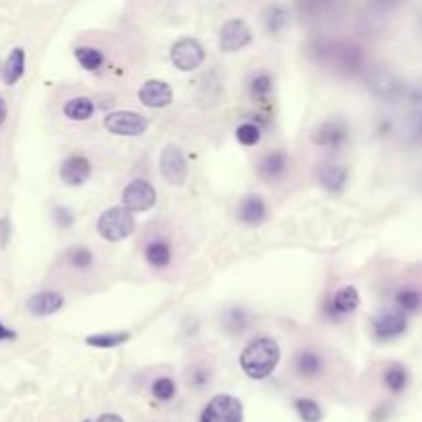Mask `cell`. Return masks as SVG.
I'll list each match as a JSON object with an SVG mask.
<instances>
[{
    "instance_id": "1",
    "label": "cell",
    "mask_w": 422,
    "mask_h": 422,
    "mask_svg": "<svg viewBox=\"0 0 422 422\" xmlns=\"http://www.w3.org/2000/svg\"><path fill=\"white\" fill-rule=\"evenodd\" d=\"M279 361H281V346L274 338H268V336H258L250 340V344L243 348L239 356V365L243 373L256 381L272 375Z\"/></svg>"
},
{
    "instance_id": "2",
    "label": "cell",
    "mask_w": 422,
    "mask_h": 422,
    "mask_svg": "<svg viewBox=\"0 0 422 422\" xmlns=\"http://www.w3.org/2000/svg\"><path fill=\"white\" fill-rule=\"evenodd\" d=\"M132 231H134V214L126 211L124 206L107 209L97 221V233L110 243L128 239Z\"/></svg>"
},
{
    "instance_id": "3",
    "label": "cell",
    "mask_w": 422,
    "mask_h": 422,
    "mask_svg": "<svg viewBox=\"0 0 422 422\" xmlns=\"http://www.w3.org/2000/svg\"><path fill=\"white\" fill-rule=\"evenodd\" d=\"M365 81H367V87L371 89V93L379 99H385V101H396L404 93V81L387 66L369 69Z\"/></svg>"
},
{
    "instance_id": "4",
    "label": "cell",
    "mask_w": 422,
    "mask_h": 422,
    "mask_svg": "<svg viewBox=\"0 0 422 422\" xmlns=\"http://www.w3.org/2000/svg\"><path fill=\"white\" fill-rule=\"evenodd\" d=\"M200 422H243V406L235 396L218 394L202 410Z\"/></svg>"
},
{
    "instance_id": "5",
    "label": "cell",
    "mask_w": 422,
    "mask_h": 422,
    "mask_svg": "<svg viewBox=\"0 0 422 422\" xmlns=\"http://www.w3.org/2000/svg\"><path fill=\"white\" fill-rule=\"evenodd\" d=\"M204 58H206L204 46L194 37H184L171 47V62L182 72L196 71L204 62Z\"/></svg>"
},
{
    "instance_id": "6",
    "label": "cell",
    "mask_w": 422,
    "mask_h": 422,
    "mask_svg": "<svg viewBox=\"0 0 422 422\" xmlns=\"http://www.w3.org/2000/svg\"><path fill=\"white\" fill-rule=\"evenodd\" d=\"M103 126L116 136H142L148 128V119L136 112H112L105 116Z\"/></svg>"
},
{
    "instance_id": "7",
    "label": "cell",
    "mask_w": 422,
    "mask_h": 422,
    "mask_svg": "<svg viewBox=\"0 0 422 422\" xmlns=\"http://www.w3.org/2000/svg\"><path fill=\"white\" fill-rule=\"evenodd\" d=\"M122 202H124V209L130 212L151 211L157 202V192L148 182L134 180L122 192Z\"/></svg>"
},
{
    "instance_id": "8",
    "label": "cell",
    "mask_w": 422,
    "mask_h": 422,
    "mask_svg": "<svg viewBox=\"0 0 422 422\" xmlns=\"http://www.w3.org/2000/svg\"><path fill=\"white\" fill-rule=\"evenodd\" d=\"M161 173L169 184H184L188 177V161L180 146L169 144L161 153Z\"/></svg>"
},
{
    "instance_id": "9",
    "label": "cell",
    "mask_w": 422,
    "mask_h": 422,
    "mask_svg": "<svg viewBox=\"0 0 422 422\" xmlns=\"http://www.w3.org/2000/svg\"><path fill=\"white\" fill-rule=\"evenodd\" d=\"M252 42V29L243 19H231L221 27L218 44L223 52H239Z\"/></svg>"
},
{
    "instance_id": "10",
    "label": "cell",
    "mask_w": 422,
    "mask_h": 422,
    "mask_svg": "<svg viewBox=\"0 0 422 422\" xmlns=\"http://www.w3.org/2000/svg\"><path fill=\"white\" fill-rule=\"evenodd\" d=\"M139 99H141L142 105H146V107L161 110V107H167L173 101V91H171V87L165 81L151 78L141 87Z\"/></svg>"
},
{
    "instance_id": "11",
    "label": "cell",
    "mask_w": 422,
    "mask_h": 422,
    "mask_svg": "<svg viewBox=\"0 0 422 422\" xmlns=\"http://www.w3.org/2000/svg\"><path fill=\"white\" fill-rule=\"evenodd\" d=\"M408 328V317L404 311H383L379 317L373 320V332L381 340L398 338Z\"/></svg>"
},
{
    "instance_id": "12",
    "label": "cell",
    "mask_w": 422,
    "mask_h": 422,
    "mask_svg": "<svg viewBox=\"0 0 422 422\" xmlns=\"http://www.w3.org/2000/svg\"><path fill=\"white\" fill-rule=\"evenodd\" d=\"M348 139V128L342 119H328L317 126L311 134V141L317 146H340Z\"/></svg>"
},
{
    "instance_id": "13",
    "label": "cell",
    "mask_w": 422,
    "mask_h": 422,
    "mask_svg": "<svg viewBox=\"0 0 422 422\" xmlns=\"http://www.w3.org/2000/svg\"><path fill=\"white\" fill-rule=\"evenodd\" d=\"M60 177L66 186H83L91 177V163L83 155H71L60 167Z\"/></svg>"
},
{
    "instance_id": "14",
    "label": "cell",
    "mask_w": 422,
    "mask_h": 422,
    "mask_svg": "<svg viewBox=\"0 0 422 422\" xmlns=\"http://www.w3.org/2000/svg\"><path fill=\"white\" fill-rule=\"evenodd\" d=\"M62 307H64V297L58 291H40V293L31 295L27 301V309L40 317L52 315V313L60 311Z\"/></svg>"
},
{
    "instance_id": "15",
    "label": "cell",
    "mask_w": 422,
    "mask_h": 422,
    "mask_svg": "<svg viewBox=\"0 0 422 422\" xmlns=\"http://www.w3.org/2000/svg\"><path fill=\"white\" fill-rule=\"evenodd\" d=\"M332 56L336 64L346 72L358 71L363 66V52L354 44H342V46L332 47Z\"/></svg>"
},
{
    "instance_id": "16",
    "label": "cell",
    "mask_w": 422,
    "mask_h": 422,
    "mask_svg": "<svg viewBox=\"0 0 422 422\" xmlns=\"http://www.w3.org/2000/svg\"><path fill=\"white\" fill-rule=\"evenodd\" d=\"M239 218L247 225H259L266 218V202L256 194L245 196L239 204Z\"/></svg>"
},
{
    "instance_id": "17",
    "label": "cell",
    "mask_w": 422,
    "mask_h": 422,
    "mask_svg": "<svg viewBox=\"0 0 422 422\" xmlns=\"http://www.w3.org/2000/svg\"><path fill=\"white\" fill-rule=\"evenodd\" d=\"M25 72V49L23 47H15L11 54H8V58H6V62H4V66H2V81L6 83V85H15L21 76H23Z\"/></svg>"
},
{
    "instance_id": "18",
    "label": "cell",
    "mask_w": 422,
    "mask_h": 422,
    "mask_svg": "<svg viewBox=\"0 0 422 422\" xmlns=\"http://www.w3.org/2000/svg\"><path fill=\"white\" fill-rule=\"evenodd\" d=\"M320 182L329 192H342L346 186V169L336 163L324 165L320 169Z\"/></svg>"
},
{
    "instance_id": "19",
    "label": "cell",
    "mask_w": 422,
    "mask_h": 422,
    "mask_svg": "<svg viewBox=\"0 0 422 422\" xmlns=\"http://www.w3.org/2000/svg\"><path fill=\"white\" fill-rule=\"evenodd\" d=\"M295 367H297V373L301 377L313 379V377H317L322 373V369H324V358L315 351H303L299 352Z\"/></svg>"
},
{
    "instance_id": "20",
    "label": "cell",
    "mask_w": 422,
    "mask_h": 422,
    "mask_svg": "<svg viewBox=\"0 0 422 422\" xmlns=\"http://www.w3.org/2000/svg\"><path fill=\"white\" fill-rule=\"evenodd\" d=\"M361 303V297H358V291L354 286H342L336 295H334V301H332V309L340 315H346L352 313Z\"/></svg>"
},
{
    "instance_id": "21",
    "label": "cell",
    "mask_w": 422,
    "mask_h": 422,
    "mask_svg": "<svg viewBox=\"0 0 422 422\" xmlns=\"http://www.w3.org/2000/svg\"><path fill=\"white\" fill-rule=\"evenodd\" d=\"M286 169V157L282 153H268L262 161H259V175L264 180H279Z\"/></svg>"
},
{
    "instance_id": "22",
    "label": "cell",
    "mask_w": 422,
    "mask_h": 422,
    "mask_svg": "<svg viewBox=\"0 0 422 422\" xmlns=\"http://www.w3.org/2000/svg\"><path fill=\"white\" fill-rule=\"evenodd\" d=\"M250 324H252V313L241 307H233L223 313V328L231 334H239V332L247 329Z\"/></svg>"
},
{
    "instance_id": "23",
    "label": "cell",
    "mask_w": 422,
    "mask_h": 422,
    "mask_svg": "<svg viewBox=\"0 0 422 422\" xmlns=\"http://www.w3.org/2000/svg\"><path fill=\"white\" fill-rule=\"evenodd\" d=\"M383 381H385V385L389 387V392L399 394V392H404V389L408 387L410 377H408V371H406L404 365L392 363V365H387V369L383 371Z\"/></svg>"
},
{
    "instance_id": "24",
    "label": "cell",
    "mask_w": 422,
    "mask_h": 422,
    "mask_svg": "<svg viewBox=\"0 0 422 422\" xmlns=\"http://www.w3.org/2000/svg\"><path fill=\"white\" fill-rule=\"evenodd\" d=\"M95 105L91 99L87 97H74L71 99L66 105H64V116L69 119H74V122H85L89 117L93 116Z\"/></svg>"
},
{
    "instance_id": "25",
    "label": "cell",
    "mask_w": 422,
    "mask_h": 422,
    "mask_svg": "<svg viewBox=\"0 0 422 422\" xmlns=\"http://www.w3.org/2000/svg\"><path fill=\"white\" fill-rule=\"evenodd\" d=\"M128 340H130L128 332H103V334L87 336V344L95 346V348H116Z\"/></svg>"
},
{
    "instance_id": "26",
    "label": "cell",
    "mask_w": 422,
    "mask_h": 422,
    "mask_svg": "<svg viewBox=\"0 0 422 422\" xmlns=\"http://www.w3.org/2000/svg\"><path fill=\"white\" fill-rule=\"evenodd\" d=\"M144 256H146V262H148L151 266H155V268H165V266L171 262V250H169V245L163 243V241H153V243L146 245Z\"/></svg>"
},
{
    "instance_id": "27",
    "label": "cell",
    "mask_w": 422,
    "mask_h": 422,
    "mask_svg": "<svg viewBox=\"0 0 422 422\" xmlns=\"http://www.w3.org/2000/svg\"><path fill=\"white\" fill-rule=\"evenodd\" d=\"M74 58L78 60V64L85 69V71H97L101 64H103V54L91 46H81L74 49Z\"/></svg>"
},
{
    "instance_id": "28",
    "label": "cell",
    "mask_w": 422,
    "mask_h": 422,
    "mask_svg": "<svg viewBox=\"0 0 422 422\" xmlns=\"http://www.w3.org/2000/svg\"><path fill=\"white\" fill-rule=\"evenodd\" d=\"M295 408H297V414L301 416L303 422H320L324 418V412L320 408V404L311 398H299L295 399Z\"/></svg>"
},
{
    "instance_id": "29",
    "label": "cell",
    "mask_w": 422,
    "mask_h": 422,
    "mask_svg": "<svg viewBox=\"0 0 422 422\" xmlns=\"http://www.w3.org/2000/svg\"><path fill=\"white\" fill-rule=\"evenodd\" d=\"M270 93H272V78H270V74L268 72H258L252 78V83H250V95L256 101H264V99L270 97Z\"/></svg>"
},
{
    "instance_id": "30",
    "label": "cell",
    "mask_w": 422,
    "mask_h": 422,
    "mask_svg": "<svg viewBox=\"0 0 422 422\" xmlns=\"http://www.w3.org/2000/svg\"><path fill=\"white\" fill-rule=\"evenodd\" d=\"M396 303L404 313H414L422 307V295L414 288H402L396 295Z\"/></svg>"
},
{
    "instance_id": "31",
    "label": "cell",
    "mask_w": 422,
    "mask_h": 422,
    "mask_svg": "<svg viewBox=\"0 0 422 422\" xmlns=\"http://www.w3.org/2000/svg\"><path fill=\"white\" fill-rule=\"evenodd\" d=\"M237 141L241 142L243 146H256L262 139V130H259L258 124L254 122H245L237 128Z\"/></svg>"
},
{
    "instance_id": "32",
    "label": "cell",
    "mask_w": 422,
    "mask_h": 422,
    "mask_svg": "<svg viewBox=\"0 0 422 422\" xmlns=\"http://www.w3.org/2000/svg\"><path fill=\"white\" fill-rule=\"evenodd\" d=\"M66 258H69V264L76 270H89L93 266V252L87 247H72Z\"/></svg>"
},
{
    "instance_id": "33",
    "label": "cell",
    "mask_w": 422,
    "mask_h": 422,
    "mask_svg": "<svg viewBox=\"0 0 422 422\" xmlns=\"http://www.w3.org/2000/svg\"><path fill=\"white\" fill-rule=\"evenodd\" d=\"M404 136L410 142H422V112H414L406 117Z\"/></svg>"
},
{
    "instance_id": "34",
    "label": "cell",
    "mask_w": 422,
    "mask_h": 422,
    "mask_svg": "<svg viewBox=\"0 0 422 422\" xmlns=\"http://www.w3.org/2000/svg\"><path fill=\"white\" fill-rule=\"evenodd\" d=\"M151 392H153V396L157 399L169 402V399H173V396H175V383L169 377H159V379H155Z\"/></svg>"
},
{
    "instance_id": "35",
    "label": "cell",
    "mask_w": 422,
    "mask_h": 422,
    "mask_svg": "<svg viewBox=\"0 0 422 422\" xmlns=\"http://www.w3.org/2000/svg\"><path fill=\"white\" fill-rule=\"evenodd\" d=\"M284 23H286V13H284V8H281V6H272V8L268 11V17H266L268 29H270L272 33H279V31H282Z\"/></svg>"
},
{
    "instance_id": "36",
    "label": "cell",
    "mask_w": 422,
    "mask_h": 422,
    "mask_svg": "<svg viewBox=\"0 0 422 422\" xmlns=\"http://www.w3.org/2000/svg\"><path fill=\"white\" fill-rule=\"evenodd\" d=\"M11 235H13V225H11V216L4 214L0 218V247L6 250L8 243H11Z\"/></svg>"
},
{
    "instance_id": "37",
    "label": "cell",
    "mask_w": 422,
    "mask_h": 422,
    "mask_svg": "<svg viewBox=\"0 0 422 422\" xmlns=\"http://www.w3.org/2000/svg\"><path fill=\"white\" fill-rule=\"evenodd\" d=\"M54 218H56V223H58L60 227H64V229L72 227V223H74V214H72L69 209H62V206H58V209L54 211Z\"/></svg>"
},
{
    "instance_id": "38",
    "label": "cell",
    "mask_w": 422,
    "mask_h": 422,
    "mask_svg": "<svg viewBox=\"0 0 422 422\" xmlns=\"http://www.w3.org/2000/svg\"><path fill=\"white\" fill-rule=\"evenodd\" d=\"M206 381H209V371H206V369H202V367H196V369L192 371V375H189V383H192V385H196V387L206 385Z\"/></svg>"
},
{
    "instance_id": "39",
    "label": "cell",
    "mask_w": 422,
    "mask_h": 422,
    "mask_svg": "<svg viewBox=\"0 0 422 422\" xmlns=\"http://www.w3.org/2000/svg\"><path fill=\"white\" fill-rule=\"evenodd\" d=\"M15 338H17L15 329H11L0 322V342H8V340H15Z\"/></svg>"
},
{
    "instance_id": "40",
    "label": "cell",
    "mask_w": 422,
    "mask_h": 422,
    "mask_svg": "<svg viewBox=\"0 0 422 422\" xmlns=\"http://www.w3.org/2000/svg\"><path fill=\"white\" fill-rule=\"evenodd\" d=\"M97 422H124L122 416H117V414H101Z\"/></svg>"
},
{
    "instance_id": "41",
    "label": "cell",
    "mask_w": 422,
    "mask_h": 422,
    "mask_svg": "<svg viewBox=\"0 0 422 422\" xmlns=\"http://www.w3.org/2000/svg\"><path fill=\"white\" fill-rule=\"evenodd\" d=\"M6 114H8V112H6V105H4V101L0 99V126L4 124V119H6Z\"/></svg>"
},
{
    "instance_id": "42",
    "label": "cell",
    "mask_w": 422,
    "mask_h": 422,
    "mask_svg": "<svg viewBox=\"0 0 422 422\" xmlns=\"http://www.w3.org/2000/svg\"><path fill=\"white\" fill-rule=\"evenodd\" d=\"M412 101H422V87L412 91Z\"/></svg>"
},
{
    "instance_id": "43",
    "label": "cell",
    "mask_w": 422,
    "mask_h": 422,
    "mask_svg": "<svg viewBox=\"0 0 422 422\" xmlns=\"http://www.w3.org/2000/svg\"><path fill=\"white\" fill-rule=\"evenodd\" d=\"M85 422H91V421H85Z\"/></svg>"
},
{
    "instance_id": "44",
    "label": "cell",
    "mask_w": 422,
    "mask_h": 422,
    "mask_svg": "<svg viewBox=\"0 0 422 422\" xmlns=\"http://www.w3.org/2000/svg\"><path fill=\"white\" fill-rule=\"evenodd\" d=\"M0 71H2V69H0Z\"/></svg>"
}]
</instances>
